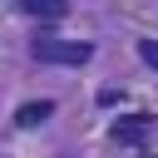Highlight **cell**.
Listing matches in <instances>:
<instances>
[{"instance_id": "6da1fadb", "label": "cell", "mask_w": 158, "mask_h": 158, "mask_svg": "<svg viewBox=\"0 0 158 158\" xmlns=\"http://www.w3.org/2000/svg\"><path fill=\"white\" fill-rule=\"evenodd\" d=\"M35 59L44 64H89L94 59V44L89 40H35Z\"/></svg>"}, {"instance_id": "7a4b0ae2", "label": "cell", "mask_w": 158, "mask_h": 158, "mask_svg": "<svg viewBox=\"0 0 158 158\" xmlns=\"http://www.w3.org/2000/svg\"><path fill=\"white\" fill-rule=\"evenodd\" d=\"M153 133V114H128L114 123V143H143Z\"/></svg>"}, {"instance_id": "3957f363", "label": "cell", "mask_w": 158, "mask_h": 158, "mask_svg": "<svg viewBox=\"0 0 158 158\" xmlns=\"http://www.w3.org/2000/svg\"><path fill=\"white\" fill-rule=\"evenodd\" d=\"M49 114H54V99H30V104H20L15 123H20V128H40Z\"/></svg>"}, {"instance_id": "277c9868", "label": "cell", "mask_w": 158, "mask_h": 158, "mask_svg": "<svg viewBox=\"0 0 158 158\" xmlns=\"http://www.w3.org/2000/svg\"><path fill=\"white\" fill-rule=\"evenodd\" d=\"M25 15H35V20H64V5H49V0H25Z\"/></svg>"}, {"instance_id": "5b68a950", "label": "cell", "mask_w": 158, "mask_h": 158, "mask_svg": "<svg viewBox=\"0 0 158 158\" xmlns=\"http://www.w3.org/2000/svg\"><path fill=\"white\" fill-rule=\"evenodd\" d=\"M138 54H143L148 69H158V40H138Z\"/></svg>"}, {"instance_id": "8992f818", "label": "cell", "mask_w": 158, "mask_h": 158, "mask_svg": "<svg viewBox=\"0 0 158 158\" xmlns=\"http://www.w3.org/2000/svg\"><path fill=\"white\" fill-rule=\"evenodd\" d=\"M148 158H153V153H148Z\"/></svg>"}]
</instances>
